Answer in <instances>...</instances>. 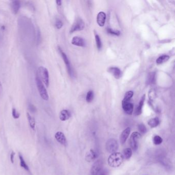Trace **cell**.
Masks as SVG:
<instances>
[{
  "label": "cell",
  "instance_id": "obj_20",
  "mask_svg": "<svg viewBox=\"0 0 175 175\" xmlns=\"http://www.w3.org/2000/svg\"><path fill=\"white\" fill-rule=\"evenodd\" d=\"M159 124H160V120L158 117L151 119L148 121V124L152 128L157 127V126L159 125Z\"/></svg>",
  "mask_w": 175,
  "mask_h": 175
},
{
  "label": "cell",
  "instance_id": "obj_9",
  "mask_svg": "<svg viewBox=\"0 0 175 175\" xmlns=\"http://www.w3.org/2000/svg\"><path fill=\"white\" fill-rule=\"evenodd\" d=\"M122 108L124 111L128 115H132L134 111V105L130 101H122Z\"/></svg>",
  "mask_w": 175,
  "mask_h": 175
},
{
  "label": "cell",
  "instance_id": "obj_2",
  "mask_svg": "<svg viewBox=\"0 0 175 175\" xmlns=\"http://www.w3.org/2000/svg\"><path fill=\"white\" fill-rule=\"evenodd\" d=\"M36 82L40 95L41 96L42 99L46 101L48 100L49 99L48 94L42 81L39 79V77H36Z\"/></svg>",
  "mask_w": 175,
  "mask_h": 175
},
{
  "label": "cell",
  "instance_id": "obj_26",
  "mask_svg": "<svg viewBox=\"0 0 175 175\" xmlns=\"http://www.w3.org/2000/svg\"><path fill=\"white\" fill-rule=\"evenodd\" d=\"M133 95H134L133 91H127V93H125V95H124V99H123V101H130V99H131Z\"/></svg>",
  "mask_w": 175,
  "mask_h": 175
},
{
  "label": "cell",
  "instance_id": "obj_10",
  "mask_svg": "<svg viewBox=\"0 0 175 175\" xmlns=\"http://www.w3.org/2000/svg\"><path fill=\"white\" fill-rule=\"evenodd\" d=\"M107 71L117 79H120L122 75V73L120 69L116 67H110L108 69Z\"/></svg>",
  "mask_w": 175,
  "mask_h": 175
},
{
  "label": "cell",
  "instance_id": "obj_12",
  "mask_svg": "<svg viewBox=\"0 0 175 175\" xmlns=\"http://www.w3.org/2000/svg\"><path fill=\"white\" fill-rule=\"evenodd\" d=\"M106 18V14H105L104 12H99L97 17V22L100 27H103L104 25Z\"/></svg>",
  "mask_w": 175,
  "mask_h": 175
},
{
  "label": "cell",
  "instance_id": "obj_4",
  "mask_svg": "<svg viewBox=\"0 0 175 175\" xmlns=\"http://www.w3.org/2000/svg\"><path fill=\"white\" fill-rule=\"evenodd\" d=\"M118 148V143L116 140L113 138L109 139L106 143V149L109 153L116 152Z\"/></svg>",
  "mask_w": 175,
  "mask_h": 175
},
{
  "label": "cell",
  "instance_id": "obj_21",
  "mask_svg": "<svg viewBox=\"0 0 175 175\" xmlns=\"http://www.w3.org/2000/svg\"><path fill=\"white\" fill-rule=\"evenodd\" d=\"M170 59V57L166 55H163L160 57H159L157 60H156V63L157 65H161L162 64L164 63L165 62L167 61Z\"/></svg>",
  "mask_w": 175,
  "mask_h": 175
},
{
  "label": "cell",
  "instance_id": "obj_27",
  "mask_svg": "<svg viewBox=\"0 0 175 175\" xmlns=\"http://www.w3.org/2000/svg\"><path fill=\"white\" fill-rule=\"evenodd\" d=\"M95 43L97 45V47L98 48L99 50H100L102 48V42L101 41L100 36L98 34H95Z\"/></svg>",
  "mask_w": 175,
  "mask_h": 175
},
{
  "label": "cell",
  "instance_id": "obj_32",
  "mask_svg": "<svg viewBox=\"0 0 175 175\" xmlns=\"http://www.w3.org/2000/svg\"><path fill=\"white\" fill-rule=\"evenodd\" d=\"M55 26L57 28V29H61L62 26H63V23L60 20H57L55 23Z\"/></svg>",
  "mask_w": 175,
  "mask_h": 175
},
{
  "label": "cell",
  "instance_id": "obj_3",
  "mask_svg": "<svg viewBox=\"0 0 175 175\" xmlns=\"http://www.w3.org/2000/svg\"><path fill=\"white\" fill-rule=\"evenodd\" d=\"M39 78L43 82L46 86L49 85V73L47 69L44 67L41 66L38 68Z\"/></svg>",
  "mask_w": 175,
  "mask_h": 175
},
{
  "label": "cell",
  "instance_id": "obj_28",
  "mask_svg": "<svg viewBox=\"0 0 175 175\" xmlns=\"http://www.w3.org/2000/svg\"><path fill=\"white\" fill-rule=\"evenodd\" d=\"M93 91H89L87 93L86 98V100L88 103L91 102V101L93 100Z\"/></svg>",
  "mask_w": 175,
  "mask_h": 175
},
{
  "label": "cell",
  "instance_id": "obj_8",
  "mask_svg": "<svg viewBox=\"0 0 175 175\" xmlns=\"http://www.w3.org/2000/svg\"><path fill=\"white\" fill-rule=\"evenodd\" d=\"M103 162L101 160H98L93 163L91 167V175H98L100 171L102 169Z\"/></svg>",
  "mask_w": 175,
  "mask_h": 175
},
{
  "label": "cell",
  "instance_id": "obj_24",
  "mask_svg": "<svg viewBox=\"0 0 175 175\" xmlns=\"http://www.w3.org/2000/svg\"><path fill=\"white\" fill-rule=\"evenodd\" d=\"M123 155L125 159H130L132 157V150L130 148H127L124 150L123 152Z\"/></svg>",
  "mask_w": 175,
  "mask_h": 175
},
{
  "label": "cell",
  "instance_id": "obj_30",
  "mask_svg": "<svg viewBox=\"0 0 175 175\" xmlns=\"http://www.w3.org/2000/svg\"><path fill=\"white\" fill-rule=\"evenodd\" d=\"M138 128L139 130V132H141V134H145L147 132V129L146 127H145V125H144L143 124H140L138 126Z\"/></svg>",
  "mask_w": 175,
  "mask_h": 175
},
{
  "label": "cell",
  "instance_id": "obj_6",
  "mask_svg": "<svg viewBox=\"0 0 175 175\" xmlns=\"http://www.w3.org/2000/svg\"><path fill=\"white\" fill-rule=\"evenodd\" d=\"M141 137V135L138 132H133L130 138V145L132 149L134 151L138 149V140Z\"/></svg>",
  "mask_w": 175,
  "mask_h": 175
},
{
  "label": "cell",
  "instance_id": "obj_13",
  "mask_svg": "<svg viewBox=\"0 0 175 175\" xmlns=\"http://www.w3.org/2000/svg\"><path fill=\"white\" fill-rule=\"evenodd\" d=\"M71 44L80 47H84L85 46V42L83 38L79 36L73 37L71 40Z\"/></svg>",
  "mask_w": 175,
  "mask_h": 175
},
{
  "label": "cell",
  "instance_id": "obj_11",
  "mask_svg": "<svg viewBox=\"0 0 175 175\" xmlns=\"http://www.w3.org/2000/svg\"><path fill=\"white\" fill-rule=\"evenodd\" d=\"M55 138L57 141L62 145L66 146L67 145V140L66 137L62 132H58L55 134Z\"/></svg>",
  "mask_w": 175,
  "mask_h": 175
},
{
  "label": "cell",
  "instance_id": "obj_31",
  "mask_svg": "<svg viewBox=\"0 0 175 175\" xmlns=\"http://www.w3.org/2000/svg\"><path fill=\"white\" fill-rule=\"evenodd\" d=\"M148 97L150 100H153L156 97V93L154 89H151L148 93Z\"/></svg>",
  "mask_w": 175,
  "mask_h": 175
},
{
  "label": "cell",
  "instance_id": "obj_38",
  "mask_svg": "<svg viewBox=\"0 0 175 175\" xmlns=\"http://www.w3.org/2000/svg\"><path fill=\"white\" fill-rule=\"evenodd\" d=\"M2 84H1V83L0 82V95L1 94V92H2Z\"/></svg>",
  "mask_w": 175,
  "mask_h": 175
},
{
  "label": "cell",
  "instance_id": "obj_22",
  "mask_svg": "<svg viewBox=\"0 0 175 175\" xmlns=\"http://www.w3.org/2000/svg\"><path fill=\"white\" fill-rule=\"evenodd\" d=\"M19 159H20V163L21 166L22 167H23L26 171H30V169H29L28 166L27 165V164L26 163V162H25L24 159L23 158L22 155H21L20 153L19 154Z\"/></svg>",
  "mask_w": 175,
  "mask_h": 175
},
{
  "label": "cell",
  "instance_id": "obj_36",
  "mask_svg": "<svg viewBox=\"0 0 175 175\" xmlns=\"http://www.w3.org/2000/svg\"><path fill=\"white\" fill-rule=\"evenodd\" d=\"M14 156H15V153L14 152H12L11 153V155H10V160L12 163H14Z\"/></svg>",
  "mask_w": 175,
  "mask_h": 175
},
{
  "label": "cell",
  "instance_id": "obj_5",
  "mask_svg": "<svg viewBox=\"0 0 175 175\" xmlns=\"http://www.w3.org/2000/svg\"><path fill=\"white\" fill-rule=\"evenodd\" d=\"M58 49H59V51L60 54L61 55L63 59L64 63H65V65H66V68H67V71H68L69 75L71 77H73V69H72V67H71V65L70 61H69V60L68 59V57L67 56V55L65 54V53L63 52V51L62 50V49L60 47H58Z\"/></svg>",
  "mask_w": 175,
  "mask_h": 175
},
{
  "label": "cell",
  "instance_id": "obj_7",
  "mask_svg": "<svg viewBox=\"0 0 175 175\" xmlns=\"http://www.w3.org/2000/svg\"><path fill=\"white\" fill-rule=\"evenodd\" d=\"M85 27V23L81 19H78L75 22L73 23L72 27L71 28L70 32L73 33V32L80 31L84 29Z\"/></svg>",
  "mask_w": 175,
  "mask_h": 175
},
{
  "label": "cell",
  "instance_id": "obj_16",
  "mask_svg": "<svg viewBox=\"0 0 175 175\" xmlns=\"http://www.w3.org/2000/svg\"><path fill=\"white\" fill-rule=\"evenodd\" d=\"M145 95H144L142 97L141 100L139 102V105H138V106L136 109L135 112V115L136 116H139L140 114L142 113V108H143V105H144V101H145Z\"/></svg>",
  "mask_w": 175,
  "mask_h": 175
},
{
  "label": "cell",
  "instance_id": "obj_1",
  "mask_svg": "<svg viewBox=\"0 0 175 175\" xmlns=\"http://www.w3.org/2000/svg\"><path fill=\"white\" fill-rule=\"evenodd\" d=\"M123 156L120 152H114L109 156L108 163L112 167H117L123 162Z\"/></svg>",
  "mask_w": 175,
  "mask_h": 175
},
{
  "label": "cell",
  "instance_id": "obj_33",
  "mask_svg": "<svg viewBox=\"0 0 175 175\" xmlns=\"http://www.w3.org/2000/svg\"><path fill=\"white\" fill-rule=\"evenodd\" d=\"M12 117L14 119H18L20 117V114L19 113L18 111L16 110V109L15 108H13L12 109Z\"/></svg>",
  "mask_w": 175,
  "mask_h": 175
},
{
  "label": "cell",
  "instance_id": "obj_15",
  "mask_svg": "<svg viewBox=\"0 0 175 175\" xmlns=\"http://www.w3.org/2000/svg\"><path fill=\"white\" fill-rule=\"evenodd\" d=\"M130 127H127L121 133L120 139L121 143L122 144H124L126 141L127 138L130 135Z\"/></svg>",
  "mask_w": 175,
  "mask_h": 175
},
{
  "label": "cell",
  "instance_id": "obj_23",
  "mask_svg": "<svg viewBox=\"0 0 175 175\" xmlns=\"http://www.w3.org/2000/svg\"><path fill=\"white\" fill-rule=\"evenodd\" d=\"M27 117L28 121L30 123V126L33 130L35 129L36 126V121L34 118H32V116L30 115V114L27 113Z\"/></svg>",
  "mask_w": 175,
  "mask_h": 175
},
{
  "label": "cell",
  "instance_id": "obj_35",
  "mask_svg": "<svg viewBox=\"0 0 175 175\" xmlns=\"http://www.w3.org/2000/svg\"><path fill=\"white\" fill-rule=\"evenodd\" d=\"M98 175H108V172L105 169H102Z\"/></svg>",
  "mask_w": 175,
  "mask_h": 175
},
{
  "label": "cell",
  "instance_id": "obj_14",
  "mask_svg": "<svg viewBox=\"0 0 175 175\" xmlns=\"http://www.w3.org/2000/svg\"><path fill=\"white\" fill-rule=\"evenodd\" d=\"M97 157V153L93 150L91 149L87 152L85 156V160H86V161L91 162L93 161Z\"/></svg>",
  "mask_w": 175,
  "mask_h": 175
},
{
  "label": "cell",
  "instance_id": "obj_19",
  "mask_svg": "<svg viewBox=\"0 0 175 175\" xmlns=\"http://www.w3.org/2000/svg\"><path fill=\"white\" fill-rule=\"evenodd\" d=\"M156 81V73L155 72L150 73L148 75L147 83L148 85L155 84Z\"/></svg>",
  "mask_w": 175,
  "mask_h": 175
},
{
  "label": "cell",
  "instance_id": "obj_37",
  "mask_svg": "<svg viewBox=\"0 0 175 175\" xmlns=\"http://www.w3.org/2000/svg\"><path fill=\"white\" fill-rule=\"evenodd\" d=\"M56 3H57V4L58 5L60 6L62 4V1H60V0H57V1H56Z\"/></svg>",
  "mask_w": 175,
  "mask_h": 175
},
{
  "label": "cell",
  "instance_id": "obj_17",
  "mask_svg": "<svg viewBox=\"0 0 175 175\" xmlns=\"http://www.w3.org/2000/svg\"><path fill=\"white\" fill-rule=\"evenodd\" d=\"M71 116L70 112L67 110L64 109L60 112V119L61 120L64 121L67 120L68 119L70 118Z\"/></svg>",
  "mask_w": 175,
  "mask_h": 175
},
{
  "label": "cell",
  "instance_id": "obj_18",
  "mask_svg": "<svg viewBox=\"0 0 175 175\" xmlns=\"http://www.w3.org/2000/svg\"><path fill=\"white\" fill-rule=\"evenodd\" d=\"M12 12L14 14H16L18 12L19 9L20 8L21 3L19 1H12Z\"/></svg>",
  "mask_w": 175,
  "mask_h": 175
},
{
  "label": "cell",
  "instance_id": "obj_25",
  "mask_svg": "<svg viewBox=\"0 0 175 175\" xmlns=\"http://www.w3.org/2000/svg\"><path fill=\"white\" fill-rule=\"evenodd\" d=\"M163 142V139H162L161 137L158 135H156L153 138V142L155 145H159L161 144Z\"/></svg>",
  "mask_w": 175,
  "mask_h": 175
},
{
  "label": "cell",
  "instance_id": "obj_34",
  "mask_svg": "<svg viewBox=\"0 0 175 175\" xmlns=\"http://www.w3.org/2000/svg\"><path fill=\"white\" fill-rule=\"evenodd\" d=\"M29 110L32 113H34L36 111V107H35L34 105L30 104L29 105Z\"/></svg>",
  "mask_w": 175,
  "mask_h": 175
},
{
  "label": "cell",
  "instance_id": "obj_29",
  "mask_svg": "<svg viewBox=\"0 0 175 175\" xmlns=\"http://www.w3.org/2000/svg\"><path fill=\"white\" fill-rule=\"evenodd\" d=\"M107 32L109 34L115 35L116 36H119L120 34V32H119V30H112L111 28H107Z\"/></svg>",
  "mask_w": 175,
  "mask_h": 175
}]
</instances>
